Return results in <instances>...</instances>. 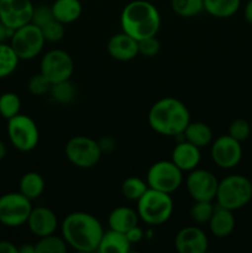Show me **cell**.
I'll return each mask as SVG.
<instances>
[{"instance_id":"1","label":"cell","mask_w":252,"mask_h":253,"mask_svg":"<svg viewBox=\"0 0 252 253\" xmlns=\"http://www.w3.org/2000/svg\"><path fill=\"white\" fill-rule=\"evenodd\" d=\"M101 222L85 211H73L61 224V235L68 247L82 253L96 252L104 234Z\"/></svg>"},{"instance_id":"2","label":"cell","mask_w":252,"mask_h":253,"mask_svg":"<svg viewBox=\"0 0 252 253\" xmlns=\"http://www.w3.org/2000/svg\"><path fill=\"white\" fill-rule=\"evenodd\" d=\"M189 123L190 113L187 105L172 96L157 100L148 111V125L163 136H182Z\"/></svg>"},{"instance_id":"3","label":"cell","mask_w":252,"mask_h":253,"mask_svg":"<svg viewBox=\"0 0 252 253\" xmlns=\"http://www.w3.org/2000/svg\"><path fill=\"white\" fill-rule=\"evenodd\" d=\"M120 25L121 30L136 41L156 36L161 27L160 11L147 0H132L121 11Z\"/></svg>"},{"instance_id":"4","label":"cell","mask_w":252,"mask_h":253,"mask_svg":"<svg viewBox=\"0 0 252 253\" xmlns=\"http://www.w3.org/2000/svg\"><path fill=\"white\" fill-rule=\"evenodd\" d=\"M137 211L141 221L150 226H160L170 219L174 210L172 195L148 188L137 200Z\"/></svg>"},{"instance_id":"5","label":"cell","mask_w":252,"mask_h":253,"mask_svg":"<svg viewBox=\"0 0 252 253\" xmlns=\"http://www.w3.org/2000/svg\"><path fill=\"white\" fill-rule=\"evenodd\" d=\"M252 199L251 182L241 174H230L219 180L215 202L225 209L236 210L246 207Z\"/></svg>"},{"instance_id":"6","label":"cell","mask_w":252,"mask_h":253,"mask_svg":"<svg viewBox=\"0 0 252 253\" xmlns=\"http://www.w3.org/2000/svg\"><path fill=\"white\" fill-rule=\"evenodd\" d=\"M64 155L74 167L89 169L98 165L103 152L99 147L98 141L81 135L74 136L67 141L64 146Z\"/></svg>"},{"instance_id":"7","label":"cell","mask_w":252,"mask_h":253,"mask_svg":"<svg viewBox=\"0 0 252 253\" xmlns=\"http://www.w3.org/2000/svg\"><path fill=\"white\" fill-rule=\"evenodd\" d=\"M6 131L10 143L20 152H30L39 145V126L30 116L20 113L9 119Z\"/></svg>"},{"instance_id":"8","label":"cell","mask_w":252,"mask_h":253,"mask_svg":"<svg viewBox=\"0 0 252 253\" xmlns=\"http://www.w3.org/2000/svg\"><path fill=\"white\" fill-rule=\"evenodd\" d=\"M46 40L41 29L32 22L19 27L10 37V46L17 54L20 61H29L39 56L43 49Z\"/></svg>"},{"instance_id":"9","label":"cell","mask_w":252,"mask_h":253,"mask_svg":"<svg viewBox=\"0 0 252 253\" xmlns=\"http://www.w3.org/2000/svg\"><path fill=\"white\" fill-rule=\"evenodd\" d=\"M183 170L172 161H157L147 170L146 182L148 188L172 194L183 184Z\"/></svg>"},{"instance_id":"10","label":"cell","mask_w":252,"mask_h":253,"mask_svg":"<svg viewBox=\"0 0 252 253\" xmlns=\"http://www.w3.org/2000/svg\"><path fill=\"white\" fill-rule=\"evenodd\" d=\"M31 200L20 192L0 197V224L6 227H20L27 222L32 210Z\"/></svg>"},{"instance_id":"11","label":"cell","mask_w":252,"mask_h":253,"mask_svg":"<svg viewBox=\"0 0 252 253\" xmlns=\"http://www.w3.org/2000/svg\"><path fill=\"white\" fill-rule=\"evenodd\" d=\"M40 72L51 84L68 81L74 72L73 58L63 49H51L42 57Z\"/></svg>"},{"instance_id":"12","label":"cell","mask_w":252,"mask_h":253,"mask_svg":"<svg viewBox=\"0 0 252 253\" xmlns=\"http://www.w3.org/2000/svg\"><path fill=\"white\" fill-rule=\"evenodd\" d=\"M219 179L210 170L195 169L188 172L185 178V188L194 202H214L216 197Z\"/></svg>"},{"instance_id":"13","label":"cell","mask_w":252,"mask_h":253,"mask_svg":"<svg viewBox=\"0 0 252 253\" xmlns=\"http://www.w3.org/2000/svg\"><path fill=\"white\" fill-rule=\"evenodd\" d=\"M210 156L215 165L221 169H232L242 160L241 142L227 133L212 140L210 145Z\"/></svg>"},{"instance_id":"14","label":"cell","mask_w":252,"mask_h":253,"mask_svg":"<svg viewBox=\"0 0 252 253\" xmlns=\"http://www.w3.org/2000/svg\"><path fill=\"white\" fill-rule=\"evenodd\" d=\"M34 7L31 0H0V20L15 31L31 22Z\"/></svg>"},{"instance_id":"15","label":"cell","mask_w":252,"mask_h":253,"mask_svg":"<svg viewBox=\"0 0 252 253\" xmlns=\"http://www.w3.org/2000/svg\"><path fill=\"white\" fill-rule=\"evenodd\" d=\"M174 247L179 253H205L209 249V240L199 226L189 225L175 234Z\"/></svg>"},{"instance_id":"16","label":"cell","mask_w":252,"mask_h":253,"mask_svg":"<svg viewBox=\"0 0 252 253\" xmlns=\"http://www.w3.org/2000/svg\"><path fill=\"white\" fill-rule=\"evenodd\" d=\"M26 225L30 231L40 239L47 235L56 234L58 229V217L56 212L47 207L32 208L30 216L27 219Z\"/></svg>"},{"instance_id":"17","label":"cell","mask_w":252,"mask_h":253,"mask_svg":"<svg viewBox=\"0 0 252 253\" xmlns=\"http://www.w3.org/2000/svg\"><path fill=\"white\" fill-rule=\"evenodd\" d=\"M106 49L111 58L120 62H128L138 56L137 41L124 31L113 35L109 39Z\"/></svg>"},{"instance_id":"18","label":"cell","mask_w":252,"mask_h":253,"mask_svg":"<svg viewBox=\"0 0 252 253\" xmlns=\"http://www.w3.org/2000/svg\"><path fill=\"white\" fill-rule=\"evenodd\" d=\"M200 160H202L200 148L188 142L184 138L174 146L170 156V161L183 172H190L198 168Z\"/></svg>"},{"instance_id":"19","label":"cell","mask_w":252,"mask_h":253,"mask_svg":"<svg viewBox=\"0 0 252 253\" xmlns=\"http://www.w3.org/2000/svg\"><path fill=\"white\" fill-rule=\"evenodd\" d=\"M235 225H236V220H235L234 211L219 207V205L215 207L214 212L208 222L210 234L217 239H225L230 236L235 230Z\"/></svg>"},{"instance_id":"20","label":"cell","mask_w":252,"mask_h":253,"mask_svg":"<svg viewBox=\"0 0 252 253\" xmlns=\"http://www.w3.org/2000/svg\"><path fill=\"white\" fill-rule=\"evenodd\" d=\"M140 217L137 211L130 207H118L110 211L108 216L109 229L126 234L130 229L138 225Z\"/></svg>"},{"instance_id":"21","label":"cell","mask_w":252,"mask_h":253,"mask_svg":"<svg viewBox=\"0 0 252 253\" xmlns=\"http://www.w3.org/2000/svg\"><path fill=\"white\" fill-rule=\"evenodd\" d=\"M131 242L126 234L109 229L104 231L96 252L99 253H128L131 251Z\"/></svg>"},{"instance_id":"22","label":"cell","mask_w":252,"mask_h":253,"mask_svg":"<svg viewBox=\"0 0 252 253\" xmlns=\"http://www.w3.org/2000/svg\"><path fill=\"white\" fill-rule=\"evenodd\" d=\"M51 9L54 19L64 25L77 21L83 11L81 0H54Z\"/></svg>"},{"instance_id":"23","label":"cell","mask_w":252,"mask_h":253,"mask_svg":"<svg viewBox=\"0 0 252 253\" xmlns=\"http://www.w3.org/2000/svg\"><path fill=\"white\" fill-rule=\"evenodd\" d=\"M182 137L199 148L211 145L214 140L211 127L203 121H190L185 127Z\"/></svg>"},{"instance_id":"24","label":"cell","mask_w":252,"mask_h":253,"mask_svg":"<svg viewBox=\"0 0 252 253\" xmlns=\"http://www.w3.org/2000/svg\"><path fill=\"white\" fill-rule=\"evenodd\" d=\"M46 183L43 177L37 172H27L20 179L19 192L30 200L39 199L44 192Z\"/></svg>"},{"instance_id":"25","label":"cell","mask_w":252,"mask_h":253,"mask_svg":"<svg viewBox=\"0 0 252 253\" xmlns=\"http://www.w3.org/2000/svg\"><path fill=\"white\" fill-rule=\"evenodd\" d=\"M241 0H204V11L216 19H227L239 11Z\"/></svg>"},{"instance_id":"26","label":"cell","mask_w":252,"mask_h":253,"mask_svg":"<svg viewBox=\"0 0 252 253\" xmlns=\"http://www.w3.org/2000/svg\"><path fill=\"white\" fill-rule=\"evenodd\" d=\"M20 58L10 44L0 43V79L11 76L19 66Z\"/></svg>"},{"instance_id":"27","label":"cell","mask_w":252,"mask_h":253,"mask_svg":"<svg viewBox=\"0 0 252 253\" xmlns=\"http://www.w3.org/2000/svg\"><path fill=\"white\" fill-rule=\"evenodd\" d=\"M36 253H66L68 250V245L61 236L56 234L47 235V236L40 237L39 241L35 244Z\"/></svg>"},{"instance_id":"28","label":"cell","mask_w":252,"mask_h":253,"mask_svg":"<svg viewBox=\"0 0 252 253\" xmlns=\"http://www.w3.org/2000/svg\"><path fill=\"white\" fill-rule=\"evenodd\" d=\"M49 94H51V98L53 99V101L62 104V105H67L76 99L77 88L72 83L71 79H68V81L52 84Z\"/></svg>"},{"instance_id":"29","label":"cell","mask_w":252,"mask_h":253,"mask_svg":"<svg viewBox=\"0 0 252 253\" xmlns=\"http://www.w3.org/2000/svg\"><path fill=\"white\" fill-rule=\"evenodd\" d=\"M148 189L146 180L138 177H128L121 184V194L130 202H137Z\"/></svg>"},{"instance_id":"30","label":"cell","mask_w":252,"mask_h":253,"mask_svg":"<svg viewBox=\"0 0 252 253\" xmlns=\"http://www.w3.org/2000/svg\"><path fill=\"white\" fill-rule=\"evenodd\" d=\"M173 12L180 17H194L204 11V0H170Z\"/></svg>"},{"instance_id":"31","label":"cell","mask_w":252,"mask_h":253,"mask_svg":"<svg viewBox=\"0 0 252 253\" xmlns=\"http://www.w3.org/2000/svg\"><path fill=\"white\" fill-rule=\"evenodd\" d=\"M21 110V99L16 93L6 91L0 95V116L6 120L14 118Z\"/></svg>"},{"instance_id":"32","label":"cell","mask_w":252,"mask_h":253,"mask_svg":"<svg viewBox=\"0 0 252 253\" xmlns=\"http://www.w3.org/2000/svg\"><path fill=\"white\" fill-rule=\"evenodd\" d=\"M214 204L212 202H194L190 208V219L193 222L199 225L208 224L214 212Z\"/></svg>"},{"instance_id":"33","label":"cell","mask_w":252,"mask_h":253,"mask_svg":"<svg viewBox=\"0 0 252 253\" xmlns=\"http://www.w3.org/2000/svg\"><path fill=\"white\" fill-rule=\"evenodd\" d=\"M41 31L46 42L54 43V42H59L64 37V34H66V25L57 21L56 19H53L48 24L44 25L43 27H41Z\"/></svg>"},{"instance_id":"34","label":"cell","mask_w":252,"mask_h":253,"mask_svg":"<svg viewBox=\"0 0 252 253\" xmlns=\"http://www.w3.org/2000/svg\"><path fill=\"white\" fill-rule=\"evenodd\" d=\"M51 86L52 84L49 83L48 79H47L41 72L37 74H34V76L29 79V83H27V89H29L30 93H31L32 95L36 96H41L49 93Z\"/></svg>"},{"instance_id":"35","label":"cell","mask_w":252,"mask_h":253,"mask_svg":"<svg viewBox=\"0 0 252 253\" xmlns=\"http://www.w3.org/2000/svg\"><path fill=\"white\" fill-rule=\"evenodd\" d=\"M229 135L240 142L246 141L251 135V125L245 119H235L229 126Z\"/></svg>"},{"instance_id":"36","label":"cell","mask_w":252,"mask_h":253,"mask_svg":"<svg viewBox=\"0 0 252 253\" xmlns=\"http://www.w3.org/2000/svg\"><path fill=\"white\" fill-rule=\"evenodd\" d=\"M137 43H138V54H141V56L143 57H148V58L155 57L161 49L160 41H158L156 36L146 37V39H142L140 40V41H137Z\"/></svg>"},{"instance_id":"37","label":"cell","mask_w":252,"mask_h":253,"mask_svg":"<svg viewBox=\"0 0 252 253\" xmlns=\"http://www.w3.org/2000/svg\"><path fill=\"white\" fill-rule=\"evenodd\" d=\"M54 17L52 14L51 6H47V5H39V6L34 7V12H32L31 22L36 26H39L40 29L43 27L44 25L48 24L49 21H52Z\"/></svg>"},{"instance_id":"38","label":"cell","mask_w":252,"mask_h":253,"mask_svg":"<svg viewBox=\"0 0 252 253\" xmlns=\"http://www.w3.org/2000/svg\"><path fill=\"white\" fill-rule=\"evenodd\" d=\"M126 236H127L128 241L131 242V245L138 244V242L143 239V230L141 229L138 225H136V226H133L132 229H130L127 232H126Z\"/></svg>"},{"instance_id":"39","label":"cell","mask_w":252,"mask_h":253,"mask_svg":"<svg viewBox=\"0 0 252 253\" xmlns=\"http://www.w3.org/2000/svg\"><path fill=\"white\" fill-rule=\"evenodd\" d=\"M98 143H99V147H100L101 152L103 153L111 152V151H114V148H115V146H116L115 140H114L113 137H109V136L108 137H103L101 140H99Z\"/></svg>"},{"instance_id":"40","label":"cell","mask_w":252,"mask_h":253,"mask_svg":"<svg viewBox=\"0 0 252 253\" xmlns=\"http://www.w3.org/2000/svg\"><path fill=\"white\" fill-rule=\"evenodd\" d=\"M0 253H19V249L12 242L2 240L0 241Z\"/></svg>"},{"instance_id":"41","label":"cell","mask_w":252,"mask_h":253,"mask_svg":"<svg viewBox=\"0 0 252 253\" xmlns=\"http://www.w3.org/2000/svg\"><path fill=\"white\" fill-rule=\"evenodd\" d=\"M12 30H10L9 27L6 26V25L4 24V22L0 20V43H2V42L6 41L7 39H10L12 35Z\"/></svg>"},{"instance_id":"42","label":"cell","mask_w":252,"mask_h":253,"mask_svg":"<svg viewBox=\"0 0 252 253\" xmlns=\"http://www.w3.org/2000/svg\"><path fill=\"white\" fill-rule=\"evenodd\" d=\"M244 16L245 19H246V21L252 25V0H249V1L246 2V5H245Z\"/></svg>"},{"instance_id":"43","label":"cell","mask_w":252,"mask_h":253,"mask_svg":"<svg viewBox=\"0 0 252 253\" xmlns=\"http://www.w3.org/2000/svg\"><path fill=\"white\" fill-rule=\"evenodd\" d=\"M19 249V253H36V250H35V245H30V244H24L21 245Z\"/></svg>"},{"instance_id":"44","label":"cell","mask_w":252,"mask_h":253,"mask_svg":"<svg viewBox=\"0 0 252 253\" xmlns=\"http://www.w3.org/2000/svg\"><path fill=\"white\" fill-rule=\"evenodd\" d=\"M6 152H7L6 145H5V143L0 140V161L4 160L5 156H6Z\"/></svg>"},{"instance_id":"45","label":"cell","mask_w":252,"mask_h":253,"mask_svg":"<svg viewBox=\"0 0 252 253\" xmlns=\"http://www.w3.org/2000/svg\"><path fill=\"white\" fill-rule=\"evenodd\" d=\"M250 182H251V187H252V178H251V179H250Z\"/></svg>"}]
</instances>
